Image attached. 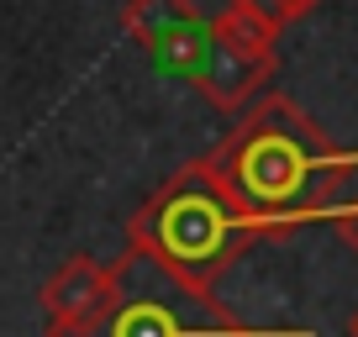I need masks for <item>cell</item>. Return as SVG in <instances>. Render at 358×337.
Segmentation results:
<instances>
[{
    "instance_id": "3",
    "label": "cell",
    "mask_w": 358,
    "mask_h": 337,
    "mask_svg": "<svg viewBox=\"0 0 358 337\" xmlns=\"http://www.w3.org/2000/svg\"><path fill=\"white\" fill-rule=\"evenodd\" d=\"M253 232H264V222L253 211H243L216 174L195 168V174L169 185L164 201L132 227V248L164 259L174 274L211 290V280L232 264V253Z\"/></svg>"
},
{
    "instance_id": "4",
    "label": "cell",
    "mask_w": 358,
    "mask_h": 337,
    "mask_svg": "<svg viewBox=\"0 0 358 337\" xmlns=\"http://www.w3.org/2000/svg\"><path fill=\"white\" fill-rule=\"evenodd\" d=\"M116 264H95V259H69L53 280L43 285V316H48V332H69V327H85L111 306L116 295Z\"/></svg>"
},
{
    "instance_id": "6",
    "label": "cell",
    "mask_w": 358,
    "mask_h": 337,
    "mask_svg": "<svg viewBox=\"0 0 358 337\" xmlns=\"http://www.w3.org/2000/svg\"><path fill=\"white\" fill-rule=\"evenodd\" d=\"M258 11H268V16H290V11H301V6H311V0H253Z\"/></svg>"
},
{
    "instance_id": "7",
    "label": "cell",
    "mask_w": 358,
    "mask_h": 337,
    "mask_svg": "<svg viewBox=\"0 0 358 337\" xmlns=\"http://www.w3.org/2000/svg\"><path fill=\"white\" fill-rule=\"evenodd\" d=\"M353 337H358V322H353Z\"/></svg>"
},
{
    "instance_id": "5",
    "label": "cell",
    "mask_w": 358,
    "mask_h": 337,
    "mask_svg": "<svg viewBox=\"0 0 358 337\" xmlns=\"http://www.w3.org/2000/svg\"><path fill=\"white\" fill-rule=\"evenodd\" d=\"M332 222H337V232H343V243L358 253V206H337Z\"/></svg>"
},
{
    "instance_id": "2",
    "label": "cell",
    "mask_w": 358,
    "mask_h": 337,
    "mask_svg": "<svg viewBox=\"0 0 358 337\" xmlns=\"http://www.w3.org/2000/svg\"><path fill=\"white\" fill-rule=\"evenodd\" d=\"M116 295L95 322L48 337H316L311 327H243L211 301L206 285H190L143 248L116 259Z\"/></svg>"
},
{
    "instance_id": "1",
    "label": "cell",
    "mask_w": 358,
    "mask_h": 337,
    "mask_svg": "<svg viewBox=\"0 0 358 337\" xmlns=\"http://www.w3.org/2000/svg\"><path fill=\"white\" fill-rule=\"evenodd\" d=\"M358 158H343L306 127L301 111L285 101H268L253 122L237 132V143L222 153L216 180L232 190L243 211H253L264 227H285L295 216H327L316 211L322 195L343 180Z\"/></svg>"
}]
</instances>
